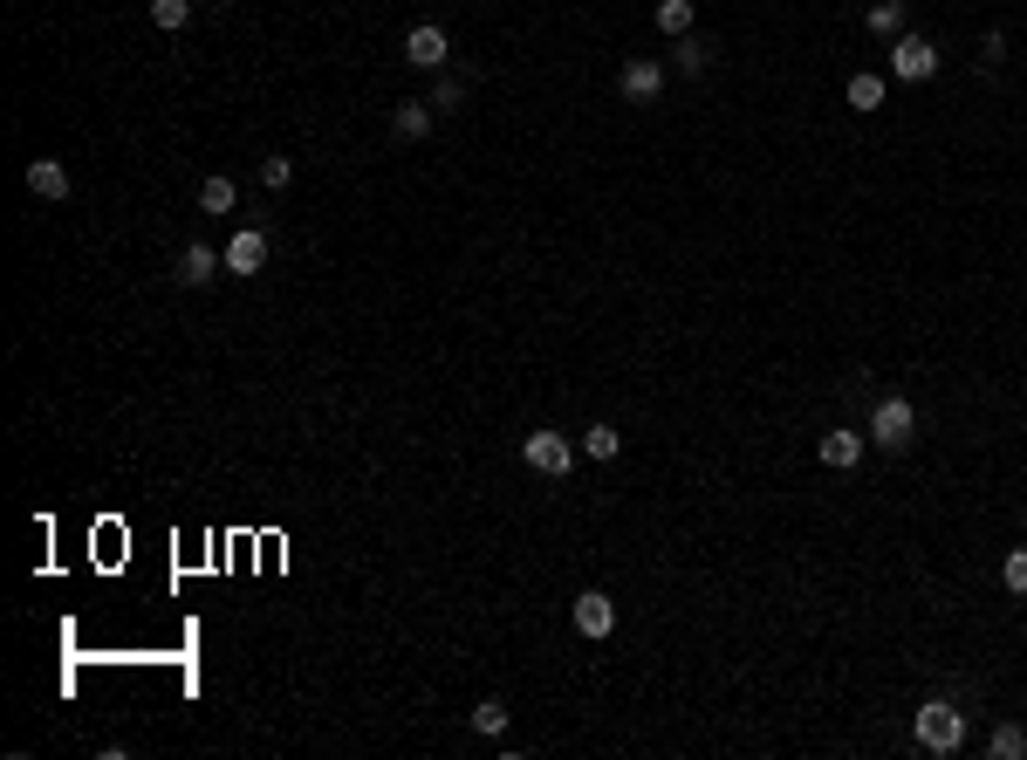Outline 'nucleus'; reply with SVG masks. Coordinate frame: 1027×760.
<instances>
[{
	"label": "nucleus",
	"mask_w": 1027,
	"mask_h": 760,
	"mask_svg": "<svg viewBox=\"0 0 1027 760\" xmlns=\"http://www.w3.org/2000/svg\"><path fill=\"white\" fill-rule=\"evenodd\" d=\"M917 747L925 753H959L966 747V712L952 699H925L917 706Z\"/></svg>",
	"instance_id": "f257e3e1"
},
{
	"label": "nucleus",
	"mask_w": 1027,
	"mask_h": 760,
	"mask_svg": "<svg viewBox=\"0 0 1027 760\" xmlns=\"http://www.w3.org/2000/svg\"><path fill=\"white\" fill-rule=\"evenodd\" d=\"M870 439H877L884 452H904V446L917 439V411H911V398H884L877 418H870Z\"/></svg>",
	"instance_id": "f03ea898"
},
{
	"label": "nucleus",
	"mask_w": 1027,
	"mask_h": 760,
	"mask_svg": "<svg viewBox=\"0 0 1027 760\" xmlns=\"http://www.w3.org/2000/svg\"><path fill=\"white\" fill-rule=\"evenodd\" d=\"M890 76H898V82H932L938 76V49H932L925 35H898V41H890Z\"/></svg>",
	"instance_id": "7ed1b4c3"
},
{
	"label": "nucleus",
	"mask_w": 1027,
	"mask_h": 760,
	"mask_svg": "<svg viewBox=\"0 0 1027 760\" xmlns=\"http://www.w3.org/2000/svg\"><path fill=\"white\" fill-rule=\"evenodd\" d=\"M521 460L535 473H549V480H562V473L576 466V446L562 439V431H535V439H521Z\"/></svg>",
	"instance_id": "20e7f679"
},
{
	"label": "nucleus",
	"mask_w": 1027,
	"mask_h": 760,
	"mask_svg": "<svg viewBox=\"0 0 1027 760\" xmlns=\"http://www.w3.org/2000/svg\"><path fill=\"white\" fill-rule=\"evenodd\" d=\"M617 90H624V103H658V90H665V69L651 55H630L624 69H617Z\"/></svg>",
	"instance_id": "39448f33"
},
{
	"label": "nucleus",
	"mask_w": 1027,
	"mask_h": 760,
	"mask_svg": "<svg viewBox=\"0 0 1027 760\" xmlns=\"http://www.w3.org/2000/svg\"><path fill=\"white\" fill-rule=\"evenodd\" d=\"M569 617H576V631H582V637H609V631H617V603H609L603 590H582Z\"/></svg>",
	"instance_id": "423d86ee"
},
{
	"label": "nucleus",
	"mask_w": 1027,
	"mask_h": 760,
	"mask_svg": "<svg viewBox=\"0 0 1027 760\" xmlns=\"http://www.w3.org/2000/svg\"><path fill=\"white\" fill-rule=\"evenodd\" d=\"M227 268H233V274H260V268H268V233H260V227H240L233 241H227Z\"/></svg>",
	"instance_id": "0eeeda50"
},
{
	"label": "nucleus",
	"mask_w": 1027,
	"mask_h": 760,
	"mask_svg": "<svg viewBox=\"0 0 1027 760\" xmlns=\"http://www.w3.org/2000/svg\"><path fill=\"white\" fill-rule=\"evenodd\" d=\"M405 62H419V69H446V28L419 21V28L405 35Z\"/></svg>",
	"instance_id": "6e6552de"
},
{
	"label": "nucleus",
	"mask_w": 1027,
	"mask_h": 760,
	"mask_svg": "<svg viewBox=\"0 0 1027 760\" xmlns=\"http://www.w3.org/2000/svg\"><path fill=\"white\" fill-rule=\"evenodd\" d=\"M213 274H220V254H213L206 241H192V247H179V281H185V288H206Z\"/></svg>",
	"instance_id": "1a4fd4ad"
},
{
	"label": "nucleus",
	"mask_w": 1027,
	"mask_h": 760,
	"mask_svg": "<svg viewBox=\"0 0 1027 760\" xmlns=\"http://www.w3.org/2000/svg\"><path fill=\"white\" fill-rule=\"evenodd\" d=\"M28 192L35 199H69V171H62L55 158H35L28 165Z\"/></svg>",
	"instance_id": "9d476101"
},
{
	"label": "nucleus",
	"mask_w": 1027,
	"mask_h": 760,
	"mask_svg": "<svg viewBox=\"0 0 1027 760\" xmlns=\"http://www.w3.org/2000/svg\"><path fill=\"white\" fill-rule=\"evenodd\" d=\"M857 460H863V431L836 425V431L822 439V466H836V473H843V466H857Z\"/></svg>",
	"instance_id": "9b49d317"
},
{
	"label": "nucleus",
	"mask_w": 1027,
	"mask_h": 760,
	"mask_svg": "<svg viewBox=\"0 0 1027 760\" xmlns=\"http://www.w3.org/2000/svg\"><path fill=\"white\" fill-rule=\"evenodd\" d=\"M390 130H398L405 144H419L425 130H432V103H425V96H405V103H398V117H390Z\"/></svg>",
	"instance_id": "f8f14e48"
},
{
	"label": "nucleus",
	"mask_w": 1027,
	"mask_h": 760,
	"mask_svg": "<svg viewBox=\"0 0 1027 760\" xmlns=\"http://www.w3.org/2000/svg\"><path fill=\"white\" fill-rule=\"evenodd\" d=\"M843 96H849V111H877L884 103V76H870V69H857L843 82Z\"/></svg>",
	"instance_id": "ddd939ff"
},
{
	"label": "nucleus",
	"mask_w": 1027,
	"mask_h": 760,
	"mask_svg": "<svg viewBox=\"0 0 1027 760\" xmlns=\"http://www.w3.org/2000/svg\"><path fill=\"white\" fill-rule=\"evenodd\" d=\"M692 21H698L692 0H658V28L665 35H692Z\"/></svg>",
	"instance_id": "4468645a"
},
{
	"label": "nucleus",
	"mask_w": 1027,
	"mask_h": 760,
	"mask_svg": "<svg viewBox=\"0 0 1027 760\" xmlns=\"http://www.w3.org/2000/svg\"><path fill=\"white\" fill-rule=\"evenodd\" d=\"M582 452H589V460H617V452H624L617 425H589V431H582Z\"/></svg>",
	"instance_id": "2eb2a0df"
},
{
	"label": "nucleus",
	"mask_w": 1027,
	"mask_h": 760,
	"mask_svg": "<svg viewBox=\"0 0 1027 760\" xmlns=\"http://www.w3.org/2000/svg\"><path fill=\"white\" fill-rule=\"evenodd\" d=\"M870 35H890V41H898V35H904V0H877V8H870Z\"/></svg>",
	"instance_id": "dca6fc26"
},
{
	"label": "nucleus",
	"mask_w": 1027,
	"mask_h": 760,
	"mask_svg": "<svg viewBox=\"0 0 1027 760\" xmlns=\"http://www.w3.org/2000/svg\"><path fill=\"white\" fill-rule=\"evenodd\" d=\"M233 199H240L233 179H206V185H200V212H233Z\"/></svg>",
	"instance_id": "f3484780"
},
{
	"label": "nucleus",
	"mask_w": 1027,
	"mask_h": 760,
	"mask_svg": "<svg viewBox=\"0 0 1027 760\" xmlns=\"http://www.w3.org/2000/svg\"><path fill=\"white\" fill-rule=\"evenodd\" d=\"M473 733H487V740H493V733H508V706H500V699H479V706H473Z\"/></svg>",
	"instance_id": "a211bd4d"
},
{
	"label": "nucleus",
	"mask_w": 1027,
	"mask_h": 760,
	"mask_svg": "<svg viewBox=\"0 0 1027 760\" xmlns=\"http://www.w3.org/2000/svg\"><path fill=\"white\" fill-rule=\"evenodd\" d=\"M1027 753V733L1007 720V726H993V760H1020Z\"/></svg>",
	"instance_id": "6ab92c4d"
},
{
	"label": "nucleus",
	"mask_w": 1027,
	"mask_h": 760,
	"mask_svg": "<svg viewBox=\"0 0 1027 760\" xmlns=\"http://www.w3.org/2000/svg\"><path fill=\"white\" fill-rule=\"evenodd\" d=\"M671 62H679V76H698V69H706V62H713V55L698 49L692 35H679V49H671Z\"/></svg>",
	"instance_id": "aec40b11"
},
{
	"label": "nucleus",
	"mask_w": 1027,
	"mask_h": 760,
	"mask_svg": "<svg viewBox=\"0 0 1027 760\" xmlns=\"http://www.w3.org/2000/svg\"><path fill=\"white\" fill-rule=\"evenodd\" d=\"M151 21H158V28H185V21H192V0H151Z\"/></svg>",
	"instance_id": "412c9836"
},
{
	"label": "nucleus",
	"mask_w": 1027,
	"mask_h": 760,
	"mask_svg": "<svg viewBox=\"0 0 1027 760\" xmlns=\"http://www.w3.org/2000/svg\"><path fill=\"white\" fill-rule=\"evenodd\" d=\"M1000 582H1007L1014 596H1027V549H1007V562H1000Z\"/></svg>",
	"instance_id": "4be33fe9"
},
{
	"label": "nucleus",
	"mask_w": 1027,
	"mask_h": 760,
	"mask_svg": "<svg viewBox=\"0 0 1027 760\" xmlns=\"http://www.w3.org/2000/svg\"><path fill=\"white\" fill-rule=\"evenodd\" d=\"M459 96H466V82H459V76H439V82H432V111H459Z\"/></svg>",
	"instance_id": "5701e85b"
},
{
	"label": "nucleus",
	"mask_w": 1027,
	"mask_h": 760,
	"mask_svg": "<svg viewBox=\"0 0 1027 760\" xmlns=\"http://www.w3.org/2000/svg\"><path fill=\"white\" fill-rule=\"evenodd\" d=\"M288 179H295V165H288V158H268V165H260V185H274V192H281Z\"/></svg>",
	"instance_id": "b1692460"
}]
</instances>
